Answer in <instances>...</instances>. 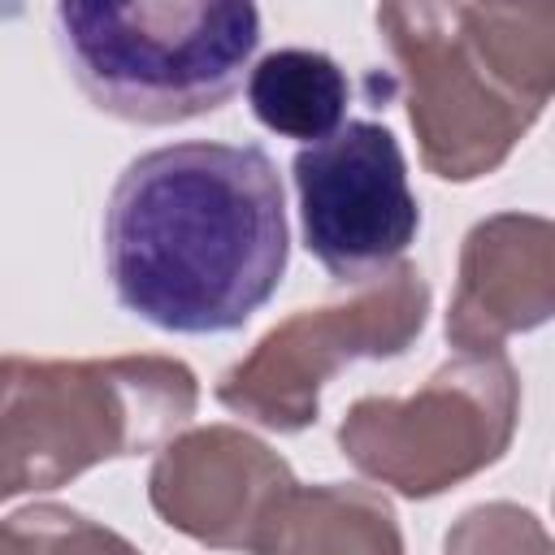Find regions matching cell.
Wrapping results in <instances>:
<instances>
[{
	"mask_svg": "<svg viewBox=\"0 0 555 555\" xmlns=\"http://www.w3.org/2000/svg\"><path fill=\"white\" fill-rule=\"evenodd\" d=\"M291 260L286 191L256 143H169L134 156L104 208L117 304L165 334L243 330Z\"/></svg>",
	"mask_w": 555,
	"mask_h": 555,
	"instance_id": "1",
	"label": "cell"
},
{
	"mask_svg": "<svg viewBox=\"0 0 555 555\" xmlns=\"http://www.w3.org/2000/svg\"><path fill=\"white\" fill-rule=\"evenodd\" d=\"M421 165L442 182L494 173L555 91V4L390 0L373 13Z\"/></svg>",
	"mask_w": 555,
	"mask_h": 555,
	"instance_id": "2",
	"label": "cell"
},
{
	"mask_svg": "<svg viewBox=\"0 0 555 555\" xmlns=\"http://www.w3.org/2000/svg\"><path fill=\"white\" fill-rule=\"evenodd\" d=\"M195 408L199 382L173 356H0V499L61 490L95 464L160 451Z\"/></svg>",
	"mask_w": 555,
	"mask_h": 555,
	"instance_id": "3",
	"label": "cell"
},
{
	"mask_svg": "<svg viewBox=\"0 0 555 555\" xmlns=\"http://www.w3.org/2000/svg\"><path fill=\"white\" fill-rule=\"evenodd\" d=\"M56 48L78 91L130 126H178L217 113L260 48L247 0H61Z\"/></svg>",
	"mask_w": 555,
	"mask_h": 555,
	"instance_id": "4",
	"label": "cell"
},
{
	"mask_svg": "<svg viewBox=\"0 0 555 555\" xmlns=\"http://www.w3.org/2000/svg\"><path fill=\"white\" fill-rule=\"evenodd\" d=\"M520 425V377L503 351L455 356L408 395H364L338 425L356 473L403 499H438L499 464Z\"/></svg>",
	"mask_w": 555,
	"mask_h": 555,
	"instance_id": "5",
	"label": "cell"
},
{
	"mask_svg": "<svg viewBox=\"0 0 555 555\" xmlns=\"http://www.w3.org/2000/svg\"><path fill=\"white\" fill-rule=\"evenodd\" d=\"M429 321V282L399 260L356 286L351 299L299 308L217 377V403L273 434H304L321 416V390L356 360L403 356Z\"/></svg>",
	"mask_w": 555,
	"mask_h": 555,
	"instance_id": "6",
	"label": "cell"
},
{
	"mask_svg": "<svg viewBox=\"0 0 555 555\" xmlns=\"http://www.w3.org/2000/svg\"><path fill=\"white\" fill-rule=\"evenodd\" d=\"M304 247L347 286L382 278L421 230L399 139L382 121H343L291 160Z\"/></svg>",
	"mask_w": 555,
	"mask_h": 555,
	"instance_id": "7",
	"label": "cell"
},
{
	"mask_svg": "<svg viewBox=\"0 0 555 555\" xmlns=\"http://www.w3.org/2000/svg\"><path fill=\"white\" fill-rule=\"evenodd\" d=\"M291 486L295 473L273 447L234 425H199L173 434L156 451L147 503L191 542L251 555Z\"/></svg>",
	"mask_w": 555,
	"mask_h": 555,
	"instance_id": "8",
	"label": "cell"
},
{
	"mask_svg": "<svg viewBox=\"0 0 555 555\" xmlns=\"http://www.w3.org/2000/svg\"><path fill=\"white\" fill-rule=\"evenodd\" d=\"M555 312V225L533 212H494L464 234L447 343L460 356L503 351L512 334Z\"/></svg>",
	"mask_w": 555,
	"mask_h": 555,
	"instance_id": "9",
	"label": "cell"
},
{
	"mask_svg": "<svg viewBox=\"0 0 555 555\" xmlns=\"http://www.w3.org/2000/svg\"><path fill=\"white\" fill-rule=\"evenodd\" d=\"M251 555H403V529L382 490L295 481L264 520Z\"/></svg>",
	"mask_w": 555,
	"mask_h": 555,
	"instance_id": "10",
	"label": "cell"
},
{
	"mask_svg": "<svg viewBox=\"0 0 555 555\" xmlns=\"http://www.w3.org/2000/svg\"><path fill=\"white\" fill-rule=\"evenodd\" d=\"M347 74L317 48H278L247 74V104L256 121L295 143L330 139L347 117Z\"/></svg>",
	"mask_w": 555,
	"mask_h": 555,
	"instance_id": "11",
	"label": "cell"
},
{
	"mask_svg": "<svg viewBox=\"0 0 555 555\" xmlns=\"http://www.w3.org/2000/svg\"><path fill=\"white\" fill-rule=\"evenodd\" d=\"M9 555H139L117 529L61 507V503H30L4 520Z\"/></svg>",
	"mask_w": 555,
	"mask_h": 555,
	"instance_id": "12",
	"label": "cell"
},
{
	"mask_svg": "<svg viewBox=\"0 0 555 555\" xmlns=\"http://www.w3.org/2000/svg\"><path fill=\"white\" fill-rule=\"evenodd\" d=\"M442 555H555L546 525L520 503L468 507L442 542Z\"/></svg>",
	"mask_w": 555,
	"mask_h": 555,
	"instance_id": "13",
	"label": "cell"
},
{
	"mask_svg": "<svg viewBox=\"0 0 555 555\" xmlns=\"http://www.w3.org/2000/svg\"><path fill=\"white\" fill-rule=\"evenodd\" d=\"M0 555H9V533H4V520H0Z\"/></svg>",
	"mask_w": 555,
	"mask_h": 555,
	"instance_id": "14",
	"label": "cell"
}]
</instances>
